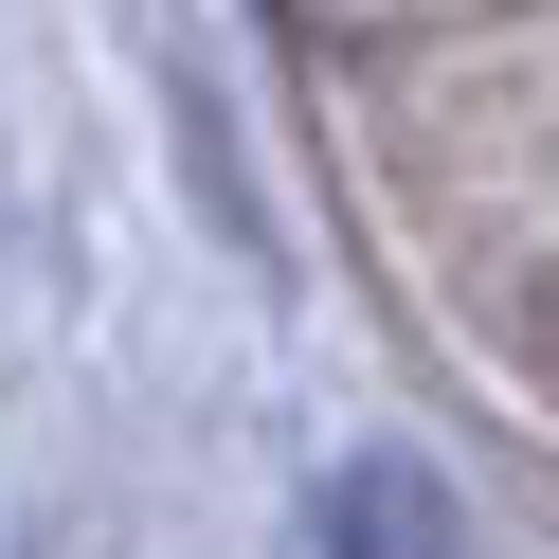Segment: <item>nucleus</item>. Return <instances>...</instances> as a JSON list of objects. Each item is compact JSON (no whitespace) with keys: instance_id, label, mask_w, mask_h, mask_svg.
I'll list each match as a JSON object with an SVG mask.
<instances>
[{"instance_id":"nucleus-2","label":"nucleus","mask_w":559,"mask_h":559,"mask_svg":"<svg viewBox=\"0 0 559 559\" xmlns=\"http://www.w3.org/2000/svg\"><path fill=\"white\" fill-rule=\"evenodd\" d=\"M523 361H542V397H559V271H542V307H523Z\"/></svg>"},{"instance_id":"nucleus-1","label":"nucleus","mask_w":559,"mask_h":559,"mask_svg":"<svg viewBox=\"0 0 559 559\" xmlns=\"http://www.w3.org/2000/svg\"><path fill=\"white\" fill-rule=\"evenodd\" d=\"M325 559H451V523H433V487H397V469H361L325 506Z\"/></svg>"},{"instance_id":"nucleus-3","label":"nucleus","mask_w":559,"mask_h":559,"mask_svg":"<svg viewBox=\"0 0 559 559\" xmlns=\"http://www.w3.org/2000/svg\"><path fill=\"white\" fill-rule=\"evenodd\" d=\"M397 19H487V0H397Z\"/></svg>"}]
</instances>
